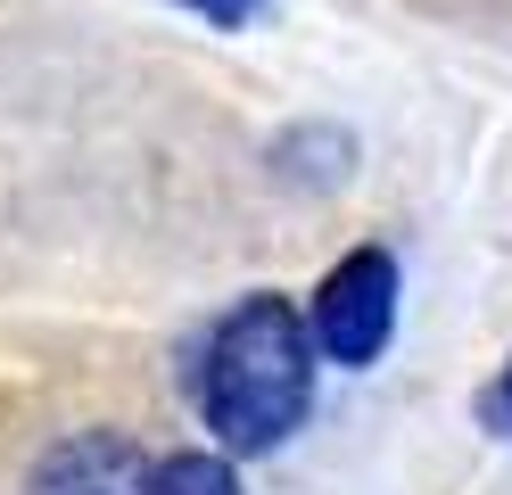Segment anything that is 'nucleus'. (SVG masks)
Instances as JSON below:
<instances>
[{"mask_svg": "<svg viewBox=\"0 0 512 495\" xmlns=\"http://www.w3.org/2000/svg\"><path fill=\"white\" fill-rule=\"evenodd\" d=\"M133 495H240V471L215 446H182V454H149Z\"/></svg>", "mask_w": 512, "mask_h": 495, "instance_id": "obj_4", "label": "nucleus"}, {"mask_svg": "<svg viewBox=\"0 0 512 495\" xmlns=\"http://www.w3.org/2000/svg\"><path fill=\"white\" fill-rule=\"evenodd\" d=\"M174 9L207 17V25H223V33H240V25H256V9H265V0H174Z\"/></svg>", "mask_w": 512, "mask_h": 495, "instance_id": "obj_5", "label": "nucleus"}, {"mask_svg": "<svg viewBox=\"0 0 512 495\" xmlns=\"http://www.w3.org/2000/svg\"><path fill=\"white\" fill-rule=\"evenodd\" d=\"M314 372L323 355L306 339V314L290 297L256 289L232 314H215V330L190 355V413L207 421L215 454H273L290 446L314 413Z\"/></svg>", "mask_w": 512, "mask_h": 495, "instance_id": "obj_1", "label": "nucleus"}, {"mask_svg": "<svg viewBox=\"0 0 512 495\" xmlns=\"http://www.w3.org/2000/svg\"><path fill=\"white\" fill-rule=\"evenodd\" d=\"M141 471H149L141 438H124V429H75V438H58L25 471V495H133Z\"/></svg>", "mask_w": 512, "mask_h": 495, "instance_id": "obj_3", "label": "nucleus"}, {"mask_svg": "<svg viewBox=\"0 0 512 495\" xmlns=\"http://www.w3.org/2000/svg\"><path fill=\"white\" fill-rule=\"evenodd\" d=\"M479 413H488V429H504V438H512V363H504V380L479 396Z\"/></svg>", "mask_w": 512, "mask_h": 495, "instance_id": "obj_6", "label": "nucleus"}, {"mask_svg": "<svg viewBox=\"0 0 512 495\" xmlns=\"http://www.w3.org/2000/svg\"><path fill=\"white\" fill-rule=\"evenodd\" d=\"M397 297H405V273L389 248H347L323 281H314V306H306V339L323 363L339 372H372L397 339Z\"/></svg>", "mask_w": 512, "mask_h": 495, "instance_id": "obj_2", "label": "nucleus"}]
</instances>
